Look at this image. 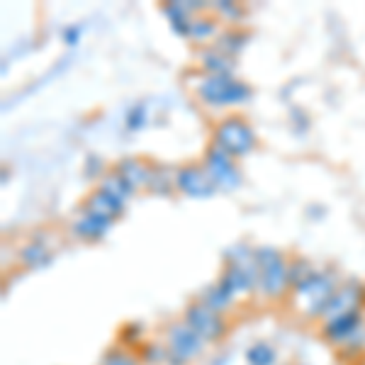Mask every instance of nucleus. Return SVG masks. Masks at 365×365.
<instances>
[{
  "instance_id": "nucleus-1",
  "label": "nucleus",
  "mask_w": 365,
  "mask_h": 365,
  "mask_svg": "<svg viewBox=\"0 0 365 365\" xmlns=\"http://www.w3.org/2000/svg\"><path fill=\"white\" fill-rule=\"evenodd\" d=\"M336 287H339V282L331 273L317 270L309 280L292 287L290 304H292V309H295V314L304 317V319H322L324 309L331 302Z\"/></svg>"
},
{
  "instance_id": "nucleus-2",
  "label": "nucleus",
  "mask_w": 365,
  "mask_h": 365,
  "mask_svg": "<svg viewBox=\"0 0 365 365\" xmlns=\"http://www.w3.org/2000/svg\"><path fill=\"white\" fill-rule=\"evenodd\" d=\"M253 253H256L258 263V292L266 295L268 299H280L290 290V278H287L290 261L273 246L253 249Z\"/></svg>"
},
{
  "instance_id": "nucleus-3",
  "label": "nucleus",
  "mask_w": 365,
  "mask_h": 365,
  "mask_svg": "<svg viewBox=\"0 0 365 365\" xmlns=\"http://www.w3.org/2000/svg\"><path fill=\"white\" fill-rule=\"evenodd\" d=\"M234 297H244L258 290V263L256 253L246 246L227 251V268L220 278Z\"/></svg>"
},
{
  "instance_id": "nucleus-4",
  "label": "nucleus",
  "mask_w": 365,
  "mask_h": 365,
  "mask_svg": "<svg viewBox=\"0 0 365 365\" xmlns=\"http://www.w3.org/2000/svg\"><path fill=\"white\" fill-rule=\"evenodd\" d=\"M253 96L251 86L234 76H207L205 73L197 83V98L210 108H232V105L249 103Z\"/></svg>"
},
{
  "instance_id": "nucleus-5",
  "label": "nucleus",
  "mask_w": 365,
  "mask_h": 365,
  "mask_svg": "<svg viewBox=\"0 0 365 365\" xmlns=\"http://www.w3.org/2000/svg\"><path fill=\"white\" fill-rule=\"evenodd\" d=\"M212 144L232 158H241V156H249L251 151L256 149L258 139H256V132H253L244 117L232 115V117H225V120L215 127Z\"/></svg>"
},
{
  "instance_id": "nucleus-6",
  "label": "nucleus",
  "mask_w": 365,
  "mask_h": 365,
  "mask_svg": "<svg viewBox=\"0 0 365 365\" xmlns=\"http://www.w3.org/2000/svg\"><path fill=\"white\" fill-rule=\"evenodd\" d=\"M166 349H168V361L175 365L192 363L200 358V353L205 351V341L187 327V322H173L166 329Z\"/></svg>"
},
{
  "instance_id": "nucleus-7",
  "label": "nucleus",
  "mask_w": 365,
  "mask_h": 365,
  "mask_svg": "<svg viewBox=\"0 0 365 365\" xmlns=\"http://www.w3.org/2000/svg\"><path fill=\"white\" fill-rule=\"evenodd\" d=\"M185 322L192 331L197 334L205 344H215V341L225 339L227 334V324H225V317L220 312L210 309L205 302H190L185 307Z\"/></svg>"
},
{
  "instance_id": "nucleus-8",
  "label": "nucleus",
  "mask_w": 365,
  "mask_h": 365,
  "mask_svg": "<svg viewBox=\"0 0 365 365\" xmlns=\"http://www.w3.org/2000/svg\"><path fill=\"white\" fill-rule=\"evenodd\" d=\"M205 170L210 173L217 190L232 192L241 185V170L237 163H234V158L225 154L222 149H217L215 144H212L207 149V154H205Z\"/></svg>"
},
{
  "instance_id": "nucleus-9",
  "label": "nucleus",
  "mask_w": 365,
  "mask_h": 365,
  "mask_svg": "<svg viewBox=\"0 0 365 365\" xmlns=\"http://www.w3.org/2000/svg\"><path fill=\"white\" fill-rule=\"evenodd\" d=\"M356 312H363V285L356 280H349V282H341L334 292L331 302L327 304L322 314V322H331V319H339V317H349V314H356Z\"/></svg>"
},
{
  "instance_id": "nucleus-10",
  "label": "nucleus",
  "mask_w": 365,
  "mask_h": 365,
  "mask_svg": "<svg viewBox=\"0 0 365 365\" xmlns=\"http://www.w3.org/2000/svg\"><path fill=\"white\" fill-rule=\"evenodd\" d=\"M175 190L182 192L187 197L195 200H207L217 192V185L212 182L210 173L205 170V166H180L175 170Z\"/></svg>"
},
{
  "instance_id": "nucleus-11",
  "label": "nucleus",
  "mask_w": 365,
  "mask_h": 365,
  "mask_svg": "<svg viewBox=\"0 0 365 365\" xmlns=\"http://www.w3.org/2000/svg\"><path fill=\"white\" fill-rule=\"evenodd\" d=\"M365 327H363V312H356V314H349V317H339V319H331L324 324V339L329 344H356L358 341V334H363Z\"/></svg>"
},
{
  "instance_id": "nucleus-12",
  "label": "nucleus",
  "mask_w": 365,
  "mask_h": 365,
  "mask_svg": "<svg viewBox=\"0 0 365 365\" xmlns=\"http://www.w3.org/2000/svg\"><path fill=\"white\" fill-rule=\"evenodd\" d=\"M83 210L91 212V215L105 217V220H110V222H117L122 217V212H125V202L108 195V192H103V190H93L86 200Z\"/></svg>"
},
{
  "instance_id": "nucleus-13",
  "label": "nucleus",
  "mask_w": 365,
  "mask_h": 365,
  "mask_svg": "<svg viewBox=\"0 0 365 365\" xmlns=\"http://www.w3.org/2000/svg\"><path fill=\"white\" fill-rule=\"evenodd\" d=\"M115 222L105 220V217H98V215H91V212H81L78 220L73 222V232L78 239L83 241H100L105 237V234L113 229Z\"/></svg>"
},
{
  "instance_id": "nucleus-14",
  "label": "nucleus",
  "mask_w": 365,
  "mask_h": 365,
  "mask_svg": "<svg viewBox=\"0 0 365 365\" xmlns=\"http://www.w3.org/2000/svg\"><path fill=\"white\" fill-rule=\"evenodd\" d=\"M115 170L129 182V187H132L134 192L141 190V187H149L151 163L141 161V158H122V161L115 166Z\"/></svg>"
},
{
  "instance_id": "nucleus-15",
  "label": "nucleus",
  "mask_w": 365,
  "mask_h": 365,
  "mask_svg": "<svg viewBox=\"0 0 365 365\" xmlns=\"http://www.w3.org/2000/svg\"><path fill=\"white\" fill-rule=\"evenodd\" d=\"M200 66H202V71L207 76H234V71H237V61L212 46V49L200 51Z\"/></svg>"
},
{
  "instance_id": "nucleus-16",
  "label": "nucleus",
  "mask_w": 365,
  "mask_h": 365,
  "mask_svg": "<svg viewBox=\"0 0 365 365\" xmlns=\"http://www.w3.org/2000/svg\"><path fill=\"white\" fill-rule=\"evenodd\" d=\"M234 297L232 292H229V287L225 285V282H215V285H210L207 290L202 292V297H200V302H205L210 309H215V312H220V314H225V312L232 309V304H234Z\"/></svg>"
},
{
  "instance_id": "nucleus-17",
  "label": "nucleus",
  "mask_w": 365,
  "mask_h": 365,
  "mask_svg": "<svg viewBox=\"0 0 365 365\" xmlns=\"http://www.w3.org/2000/svg\"><path fill=\"white\" fill-rule=\"evenodd\" d=\"M161 13L168 17L170 27H173L175 34H180V37H187V27H190L192 22V15L187 13L185 3H180V0H170L161 8Z\"/></svg>"
},
{
  "instance_id": "nucleus-18",
  "label": "nucleus",
  "mask_w": 365,
  "mask_h": 365,
  "mask_svg": "<svg viewBox=\"0 0 365 365\" xmlns=\"http://www.w3.org/2000/svg\"><path fill=\"white\" fill-rule=\"evenodd\" d=\"M220 25H217V17H205V15H195L190 22V27H187V37L192 39V42H210V39L220 37Z\"/></svg>"
},
{
  "instance_id": "nucleus-19",
  "label": "nucleus",
  "mask_w": 365,
  "mask_h": 365,
  "mask_svg": "<svg viewBox=\"0 0 365 365\" xmlns=\"http://www.w3.org/2000/svg\"><path fill=\"white\" fill-rule=\"evenodd\" d=\"M98 190L108 192V195H113V197H117V200H122V202H127V200L134 195V190L129 187V182H127L125 178H122V175L117 173V170H108V173L100 175Z\"/></svg>"
},
{
  "instance_id": "nucleus-20",
  "label": "nucleus",
  "mask_w": 365,
  "mask_h": 365,
  "mask_svg": "<svg viewBox=\"0 0 365 365\" xmlns=\"http://www.w3.org/2000/svg\"><path fill=\"white\" fill-rule=\"evenodd\" d=\"M49 258H51V251L46 249L42 241H29L27 246L20 249V263L25 268H39V266H44V263H49Z\"/></svg>"
},
{
  "instance_id": "nucleus-21",
  "label": "nucleus",
  "mask_w": 365,
  "mask_h": 365,
  "mask_svg": "<svg viewBox=\"0 0 365 365\" xmlns=\"http://www.w3.org/2000/svg\"><path fill=\"white\" fill-rule=\"evenodd\" d=\"M246 39H249V34L241 32V29H225V32L217 37L215 49H220L222 54H227V56L234 58L246 46Z\"/></svg>"
},
{
  "instance_id": "nucleus-22",
  "label": "nucleus",
  "mask_w": 365,
  "mask_h": 365,
  "mask_svg": "<svg viewBox=\"0 0 365 365\" xmlns=\"http://www.w3.org/2000/svg\"><path fill=\"white\" fill-rule=\"evenodd\" d=\"M175 187V173H170L166 166H151V180H149V190L151 192H170Z\"/></svg>"
},
{
  "instance_id": "nucleus-23",
  "label": "nucleus",
  "mask_w": 365,
  "mask_h": 365,
  "mask_svg": "<svg viewBox=\"0 0 365 365\" xmlns=\"http://www.w3.org/2000/svg\"><path fill=\"white\" fill-rule=\"evenodd\" d=\"M317 273V268L312 266L307 258H295V261H290V266H287V278H290V290L297 285H302L304 280H309L312 275Z\"/></svg>"
},
{
  "instance_id": "nucleus-24",
  "label": "nucleus",
  "mask_w": 365,
  "mask_h": 365,
  "mask_svg": "<svg viewBox=\"0 0 365 365\" xmlns=\"http://www.w3.org/2000/svg\"><path fill=\"white\" fill-rule=\"evenodd\" d=\"M246 361H249V365H273L275 363L273 346L258 341V344H253L249 349V353H246Z\"/></svg>"
},
{
  "instance_id": "nucleus-25",
  "label": "nucleus",
  "mask_w": 365,
  "mask_h": 365,
  "mask_svg": "<svg viewBox=\"0 0 365 365\" xmlns=\"http://www.w3.org/2000/svg\"><path fill=\"white\" fill-rule=\"evenodd\" d=\"M146 117H149V110H146V103H134L132 108L127 110L125 125L129 132H139V129L146 127Z\"/></svg>"
},
{
  "instance_id": "nucleus-26",
  "label": "nucleus",
  "mask_w": 365,
  "mask_h": 365,
  "mask_svg": "<svg viewBox=\"0 0 365 365\" xmlns=\"http://www.w3.org/2000/svg\"><path fill=\"white\" fill-rule=\"evenodd\" d=\"M212 8L217 10L225 20H239L241 15H244V8L241 5H237V3H232V0H217Z\"/></svg>"
},
{
  "instance_id": "nucleus-27",
  "label": "nucleus",
  "mask_w": 365,
  "mask_h": 365,
  "mask_svg": "<svg viewBox=\"0 0 365 365\" xmlns=\"http://www.w3.org/2000/svg\"><path fill=\"white\" fill-rule=\"evenodd\" d=\"M103 365H139V363L125 351H108L103 356Z\"/></svg>"
},
{
  "instance_id": "nucleus-28",
  "label": "nucleus",
  "mask_w": 365,
  "mask_h": 365,
  "mask_svg": "<svg viewBox=\"0 0 365 365\" xmlns=\"http://www.w3.org/2000/svg\"><path fill=\"white\" fill-rule=\"evenodd\" d=\"M144 358L149 363H163V361H168V349L161 344H149L144 349Z\"/></svg>"
},
{
  "instance_id": "nucleus-29",
  "label": "nucleus",
  "mask_w": 365,
  "mask_h": 365,
  "mask_svg": "<svg viewBox=\"0 0 365 365\" xmlns=\"http://www.w3.org/2000/svg\"><path fill=\"white\" fill-rule=\"evenodd\" d=\"M81 34H83V27L81 25H71V27H66L63 29V44H68V46H76L81 42Z\"/></svg>"
},
{
  "instance_id": "nucleus-30",
  "label": "nucleus",
  "mask_w": 365,
  "mask_h": 365,
  "mask_svg": "<svg viewBox=\"0 0 365 365\" xmlns=\"http://www.w3.org/2000/svg\"><path fill=\"white\" fill-rule=\"evenodd\" d=\"M185 8H187V13H200V10H205V3H200V0H187L185 3Z\"/></svg>"
},
{
  "instance_id": "nucleus-31",
  "label": "nucleus",
  "mask_w": 365,
  "mask_h": 365,
  "mask_svg": "<svg viewBox=\"0 0 365 365\" xmlns=\"http://www.w3.org/2000/svg\"><path fill=\"white\" fill-rule=\"evenodd\" d=\"M100 168V161H98V156H91V166L86 163V173L88 175H96V170Z\"/></svg>"
}]
</instances>
